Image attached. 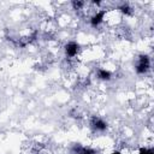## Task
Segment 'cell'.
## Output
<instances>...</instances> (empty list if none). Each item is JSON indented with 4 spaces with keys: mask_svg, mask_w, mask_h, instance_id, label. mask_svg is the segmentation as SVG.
I'll return each mask as SVG.
<instances>
[{
    "mask_svg": "<svg viewBox=\"0 0 154 154\" xmlns=\"http://www.w3.org/2000/svg\"><path fill=\"white\" fill-rule=\"evenodd\" d=\"M91 126H93V128H94V130H96V131H103V130H106L107 124H106L102 119L96 118V119H94V120H93Z\"/></svg>",
    "mask_w": 154,
    "mask_h": 154,
    "instance_id": "3",
    "label": "cell"
},
{
    "mask_svg": "<svg viewBox=\"0 0 154 154\" xmlns=\"http://www.w3.org/2000/svg\"><path fill=\"white\" fill-rule=\"evenodd\" d=\"M78 49H79V46H78V43H76V42H69V43L66 45V47H65L66 55L70 57V58L76 57L77 53H78Z\"/></svg>",
    "mask_w": 154,
    "mask_h": 154,
    "instance_id": "2",
    "label": "cell"
},
{
    "mask_svg": "<svg viewBox=\"0 0 154 154\" xmlns=\"http://www.w3.org/2000/svg\"><path fill=\"white\" fill-rule=\"evenodd\" d=\"M148 69H149V58L147 55H141L136 65V71L138 73H144L148 71Z\"/></svg>",
    "mask_w": 154,
    "mask_h": 154,
    "instance_id": "1",
    "label": "cell"
},
{
    "mask_svg": "<svg viewBox=\"0 0 154 154\" xmlns=\"http://www.w3.org/2000/svg\"><path fill=\"white\" fill-rule=\"evenodd\" d=\"M138 154H154L152 149H147V148H141Z\"/></svg>",
    "mask_w": 154,
    "mask_h": 154,
    "instance_id": "8",
    "label": "cell"
},
{
    "mask_svg": "<svg viewBox=\"0 0 154 154\" xmlns=\"http://www.w3.org/2000/svg\"><path fill=\"white\" fill-rule=\"evenodd\" d=\"M105 11H100V12H97V13H95L93 17H91V24L94 25V26H96V25H99L101 22H102V19H103V16H105Z\"/></svg>",
    "mask_w": 154,
    "mask_h": 154,
    "instance_id": "4",
    "label": "cell"
},
{
    "mask_svg": "<svg viewBox=\"0 0 154 154\" xmlns=\"http://www.w3.org/2000/svg\"><path fill=\"white\" fill-rule=\"evenodd\" d=\"M120 10H122V12L125 13V14H130V13H131V11H130L131 8H130L128 5H123V6L120 7Z\"/></svg>",
    "mask_w": 154,
    "mask_h": 154,
    "instance_id": "7",
    "label": "cell"
},
{
    "mask_svg": "<svg viewBox=\"0 0 154 154\" xmlns=\"http://www.w3.org/2000/svg\"><path fill=\"white\" fill-rule=\"evenodd\" d=\"M111 154H120L119 152H113V153H111Z\"/></svg>",
    "mask_w": 154,
    "mask_h": 154,
    "instance_id": "10",
    "label": "cell"
},
{
    "mask_svg": "<svg viewBox=\"0 0 154 154\" xmlns=\"http://www.w3.org/2000/svg\"><path fill=\"white\" fill-rule=\"evenodd\" d=\"M83 4H84V2H82V1H77V2L75 1V2H73V6H75V8L79 10V8H81V7L83 6Z\"/></svg>",
    "mask_w": 154,
    "mask_h": 154,
    "instance_id": "9",
    "label": "cell"
},
{
    "mask_svg": "<svg viewBox=\"0 0 154 154\" xmlns=\"http://www.w3.org/2000/svg\"><path fill=\"white\" fill-rule=\"evenodd\" d=\"M97 77L102 81H108V79H111V72L105 69H100L97 71Z\"/></svg>",
    "mask_w": 154,
    "mask_h": 154,
    "instance_id": "5",
    "label": "cell"
},
{
    "mask_svg": "<svg viewBox=\"0 0 154 154\" xmlns=\"http://www.w3.org/2000/svg\"><path fill=\"white\" fill-rule=\"evenodd\" d=\"M75 152L77 154H95V152L90 148H85V147H81V146H76L75 147Z\"/></svg>",
    "mask_w": 154,
    "mask_h": 154,
    "instance_id": "6",
    "label": "cell"
}]
</instances>
